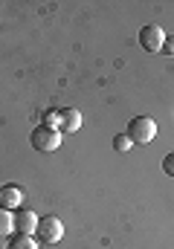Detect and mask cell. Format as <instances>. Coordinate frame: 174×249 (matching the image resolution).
I'll return each mask as SVG.
<instances>
[{"instance_id": "1", "label": "cell", "mask_w": 174, "mask_h": 249, "mask_svg": "<svg viewBox=\"0 0 174 249\" xmlns=\"http://www.w3.org/2000/svg\"><path fill=\"white\" fill-rule=\"evenodd\" d=\"M61 139H64V133H61V130L44 127V124H38V127L29 133L32 148H35V151H41V154H53V151H58V148H61Z\"/></svg>"}, {"instance_id": "2", "label": "cell", "mask_w": 174, "mask_h": 249, "mask_svg": "<svg viewBox=\"0 0 174 249\" xmlns=\"http://www.w3.org/2000/svg\"><path fill=\"white\" fill-rule=\"evenodd\" d=\"M154 136H157V122L151 116H134L128 122V139L134 145H148Z\"/></svg>"}, {"instance_id": "3", "label": "cell", "mask_w": 174, "mask_h": 249, "mask_svg": "<svg viewBox=\"0 0 174 249\" xmlns=\"http://www.w3.org/2000/svg\"><path fill=\"white\" fill-rule=\"evenodd\" d=\"M35 238H38L41 244L53 247V244H58V241L64 238V223H61L58 217H53V214L41 217V220H38V232H35Z\"/></svg>"}, {"instance_id": "4", "label": "cell", "mask_w": 174, "mask_h": 249, "mask_svg": "<svg viewBox=\"0 0 174 249\" xmlns=\"http://www.w3.org/2000/svg\"><path fill=\"white\" fill-rule=\"evenodd\" d=\"M163 44H166V32L157 23H148L139 29V47L145 53H163Z\"/></svg>"}, {"instance_id": "5", "label": "cell", "mask_w": 174, "mask_h": 249, "mask_svg": "<svg viewBox=\"0 0 174 249\" xmlns=\"http://www.w3.org/2000/svg\"><path fill=\"white\" fill-rule=\"evenodd\" d=\"M38 220H41V217H38L32 209H18V214H15V232L32 238V235L38 232Z\"/></svg>"}, {"instance_id": "6", "label": "cell", "mask_w": 174, "mask_h": 249, "mask_svg": "<svg viewBox=\"0 0 174 249\" xmlns=\"http://www.w3.org/2000/svg\"><path fill=\"white\" fill-rule=\"evenodd\" d=\"M20 203H23V191L18 186H3L0 188V206L3 209H20Z\"/></svg>"}, {"instance_id": "7", "label": "cell", "mask_w": 174, "mask_h": 249, "mask_svg": "<svg viewBox=\"0 0 174 249\" xmlns=\"http://www.w3.org/2000/svg\"><path fill=\"white\" fill-rule=\"evenodd\" d=\"M78 127H81V113L76 110V107H64L61 110V133H78Z\"/></svg>"}, {"instance_id": "8", "label": "cell", "mask_w": 174, "mask_h": 249, "mask_svg": "<svg viewBox=\"0 0 174 249\" xmlns=\"http://www.w3.org/2000/svg\"><path fill=\"white\" fill-rule=\"evenodd\" d=\"M9 235H15V214L0 206V238H9Z\"/></svg>"}, {"instance_id": "9", "label": "cell", "mask_w": 174, "mask_h": 249, "mask_svg": "<svg viewBox=\"0 0 174 249\" xmlns=\"http://www.w3.org/2000/svg\"><path fill=\"white\" fill-rule=\"evenodd\" d=\"M6 249H38V244H35V238H29V235H15Z\"/></svg>"}, {"instance_id": "10", "label": "cell", "mask_w": 174, "mask_h": 249, "mask_svg": "<svg viewBox=\"0 0 174 249\" xmlns=\"http://www.w3.org/2000/svg\"><path fill=\"white\" fill-rule=\"evenodd\" d=\"M134 148V142L128 139V133H119V136H114V151L116 154H128Z\"/></svg>"}, {"instance_id": "11", "label": "cell", "mask_w": 174, "mask_h": 249, "mask_svg": "<svg viewBox=\"0 0 174 249\" xmlns=\"http://www.w3.org/2000/svg\"><path fill=\"white\" fill-rule=\"evenodd\" d=\"M44 127H53V130H58V127H61V110H50V113L44 116Z\"/></svg>"}, {"instance_id": "12", "label": "cell", "mask_w": 174, "mask_h": 249, "mask_svg": "<svg viewBox=\"0 0 174 249\" xmlns=\"http://www.w3.org/2000/svg\"><path fill=\"white\" fill-rule=\"evenodd\" d=\"M163 171H166L169 177H174V151L166 157V160H163Z\"/></svg>"}, {"instance_id": "13", "label": "cell", "mask_w": 174, "mask_h": 249, "mask_svg": "<svg viewBox=\"0 0 174 249\" xmlns=\"http://www.w3.org/2000/svg\"><path fill=\"white\" fill-rule=\"evenodd\" d=\"M163 53L174 58V35H166V44H163Z\"/></svg>"}]
</instances>
